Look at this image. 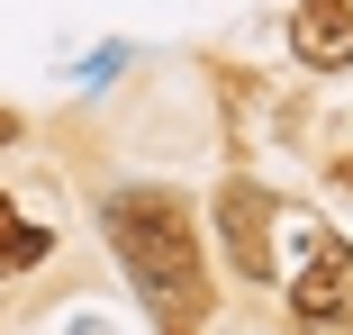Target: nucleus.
Listing matches in <instances>:
<instances>
[{
    "instance_id": "obj_5",
    "label": "nucleus",
    "mask_w": 353,
    "mask_h": 335,
    "mask_svg": "<svg viewBox=\"0 0 353 335\" xmlns=\"http://www.w3.org/2000/svg\"><path fill=\"white\" fill-rule=\"evenodd\" d=\"M46 254H54V236H46V227H28L10 199H0V281H10V272H37Z\"/></svg>"
},
{
    "instance_id": "obj_4",
    "label": "nucleus",
    "mask_w": 353,
    "mask_h": 335,
    "mask_svg": "<svg viewBox=\"0 0 353 335\" xmlns=\"http://www.w3.org/2000/svg\"><path fill=\"white\" fill-rule=\"evenodd\" d=\"M290 45H299L308 73H344V63H353V0H299Z\"/></svg>"
},
{
    "instance_id": "obj_3",
    "label": "nucleus",
    "mask_w": 353,
    "mask_h": 335,
    "mask_svg": "<svg viewBox=\"0 0 353 335\" xmlns=\"http://www.w3.org/2000/svg\"><path fill=\"white\" fill-rule=\"evenodd\" d=\"M218 227H227L236 272H245V281H263V272H272V245H263V227H272V199H263L254 181H227V190H218Z\"/></svg>"
},
{
    "instance_id": "obj_7",
    "label": "nucleus",
    "mask_w": 353,
    "mask_h": 335,
    "mask_svg": "<svg viewBox=\"0 0 353 335\" xmlns=\"http://www.w3.org/2000/svg\"><path fill=\"white\" fill-rule=\"evenodd\" d=\"M335 190H353V163H335Z\"/></svg>"
},
{
    "instance_id": "obj_2",
    "label": "nucleus",
    "mask_w": 353,
    "mask_h": 335,
    "mask_svg": "<svg viewBox=\"0 0 353 335\" xmlns=\"http://www.w3.org/2000/svg\"><path fill=\"white\" fill-rule=\"evenodd\" d=\"M290 308H299L308 326H335V317H353V245H335V236H308V263H299V281H290Z\"/></svg>"
},
{
    "instance_id": "obj_6",
    "label": "nucleus",
    "mask_w": 353,
    "mask_h": 335,
    "mask_svg": "<svg viewBox=\"0 0 353 335\" xmlns=\"http://www.w3.org/2000/svg\"><path fill=\"white\" fill-rule=\"evenodd\" d=\"M10 136H19V118H10V109H0V145H10Z\"/></svg>"
},
{
    "instance_id": "obj_1",
    "label": "nucleus",
    "mask_w": 353,
    "mask_h": 335,
    "mask_svg": "<svg viewBox=\"0 0 353 335\" xmlns=\"http://www.w3.org/2000/svg\"><path fill=\"white\" fill-rule=\"evenodd\" d=\"M100 227L127 263V281L145 290L163 335H199L208 317V272H199V227H190V199L172 190H109L100 199Z\"/></svg>"
}]
</instances>
